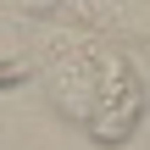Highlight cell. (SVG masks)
Returning a JSON list of instances; mask_svg holds the SVG:
<instances>
[{
	"instance_id": "7a4b0ae2",
	"label": "cell",
	"mask_w": 150,
	"mask_h": 150,
	"mask_svg": "<svg viewBox=\"0 0 150 150\" xmlns=\"http://www.w3.org/2000/svg\"><path fill=\"white\" fill-rule=\"evenodd\" d=\"M33 72V61L28 56H0V89H11V83H22Z\"/></svg>"
},
{
	"instance_id": "6da1fadb",
	"label": "cell",
	"mask_w": 150,
	"mask_h": 150,
	"mask_svg": "<svg viewBox=\"0 0 150 150\" xmlns=\"http://www.w3.org/2000/svg\"><path fill=\"white\" fill-rule=\"evenodd\" d=\"M33 72H39V89L56 106V117L83 128L100 150H117L134 139V128L145 117V78H139V61L117 39L50 28L45 61Z\"/></svg>"
}]
</instances>
